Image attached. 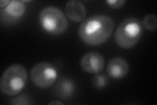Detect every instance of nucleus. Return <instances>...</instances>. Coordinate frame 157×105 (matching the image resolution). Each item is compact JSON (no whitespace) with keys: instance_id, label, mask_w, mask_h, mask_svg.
<instances>
[{"instance_id":"obj_1","label":"nucleus","mask_w":157,"mask_h":105,"mask_svg":"<svg viewBox=\"0 0 157 105\" xmlns=\"http://www.w3.org/2000/svg\"><path fill=\"white\" fill-rule=\"evenodd\" d=\"M115 23L111 17L97 14L85 20L78 28V36L85 43L97 46L105 42L113 32Z\"/></svg>"},{"instance_id":"obj_2","label":"nucleus","mask_w":157,"mask_h":105,"mask_svg":"<svg viewBox=\"0 0 157 105\" xmlns=\"http://www.w3.org/2000/svg\"><path fill=\"white\" fill-rule=\"evenodd\" d=\"M28 80L26 69L22 65L14 64L3 73L0 79V90L7 96H15L26 87Z\"/></svg>"},{"instance_id":"obj_3","label":"nucleus","mask_w":157,"mask_h":105,"mask_svg":"<svg viewBox=\"0 0 157 105\" xmlns=\"http://www.w3.org/2000/svg\"><path fill=\"white\" fill-rule=\"evenodd\" d=\"M143 26L139 19L128 17L123 20L117 27L115 40L122 49H128L135 46L141 38Z\"/></svg>"},{"instance_id":"obj_4","label":"nucleus","mask_w":157,"mask_h":105,"mask_svg":"<svg viewBox=\"0 0 157 105\" xmlns=\"http://www.w3.org/2000/svg\"><path fill=\"white\" fill-rule=\"evenodd\" d=\"M39 21L44 30L51 34L61 35L68 28L69 24L64 13L55 7L43 9L39 13Z\"/></svg>"},{"instance_id":"obj_5","label":"nucleus","mask_w":157,"mask_h":105,"mask_svg":"<svg viewBox=\"0 0 157 105\" xmlns=\"http://www.w3.org/2000/svg\"><path fill=\"white\" fill-rule=\"evenodd\" d=\"M30 76L34 86L41 89H46L55 83L58 72L51 63L42 62L36 64L32 68Z\"/></svg>"},{"instance_id":"obj_6","label":"nucleus","mask_w":157,"mask_h":105,"mask_svg":"<svg viewBox=\"0 0 157 105\" xmlns=\"http://www.w3.org/2000/svg\"><path fill=\"white\" fill-rule=\"evenodd\" d=\"M80 64L82 70L85 72L98 74L104 70L105 60L100 53L88 52L82 57Z\"/></svg>"},{"instance_id":"obj_7","label":"nucleus","mask_w":157,"mask_h":105,"mask_svg":"<svg viewBox=\"0 0 157 105\" xmlns=\"http://www.w3.org/2000/svg\"><path fill=\"white\" fill-rule=\"evenodd\" d=\"M129 65L125 59L117 57L111 59L107 67V72L109 76L115 79L124 78L128 73Z\"/></svg>"},{"instance_id":"obj_8","label":"nucleus","mask_w":157,"mask_h":105,"mask_svg":"<svg viewBox=\"0 0 157 105\" xmlns=\"http://www.w3.org/2000/svg\"><path fill=\"white\" fill-rule=\"evenodd\" d=\"M65 11L67 17L74 22H83L86 15L85 6L77 0L67 2L65 6Z\"/></svg>"},{"instance_id":"obj_9","label":"nucleus","mask_w":157,"mask_h":105,"mask_svg":"<svg viewBox=\"0 0 157 105\" xmlns=\"http://www.w3.org/2000/svg\"><path fill=\"white\" fill-rule=\"evenodd\" d=\"M75 89V84L71 79L62 78L56 85L55 93L58 98L67 100L73 96Z\"/></svg>"},{"instance_id":"obj_10","label":"nucleus","mask_w":157,"mask_h":105,"mask_svg":"<svg viewBox=\"0 0 157 105\" xmlns=\"http://www.w3.org/2000/svg\"><path fill=\"white\" fill-rule=\"evenodd\" d=\"M7 13L14 18L22 17L26 11V6L22 1L13 0L10 2L8 6L6 7Z\"/></svg>"},{"instance_id":"obj_11","label":"nucleus","mask_w":157,"mask_h":105,"mask_svg":"<svg viewBox=\"0 0 157 105\" xmlns=\"http://www.w3.org/2000/svg\"><path fill=\"white\" fill-rule=\"evenodd\" d=\"M142 26L149 31H155L157 28V17L155 14H149L144 18Z\"/></svg>"},{"instance_id":"obj_12","label":"nucleus","mask_w":157,"mask_h":105,"mask_svg":"<svg viewBox=\"0 0 157 105\" xmlns=\"http://www.w3.org/2000/svg\"><path fill=\"white\" fill-rule=\"evenodd\" d=\"M107 83V78L101 74H96L92 79V84L96 88L104 87Z\"/></svg>"},{"instance_id":"obj_13","label":"nucleus","mask_w":157,"mask_h":105,"mask_svg":"<svg viewBox=\"0 0 157 105\" xmlns=\"http://www.w3.org/2000/svg\"><path fill=\"white\" fill-rule=\"evenodd\" d=\"M10 103L12 104H31L32 102L28 95H26V94H23L22 95L12 99Z\"/></svg>"},{"instance_id":"obj_14","label":"nucleus","mask_w":157,"mask_h":105,"mask_svg":"<svg viewBox=\"0 0 157 105\" xmlns=\"http://www.w3.org/2000/svg\"><path fill=\"white\" fill-rule=\"evenodd\" d=\"M124 0H107L106 3L113 9H119L125 3Z\"/></svg>"},{"instance_id":"obj_15","label":"nucleus","mask_w":157,"mask_h":105,"mask_svg":"<svg viewBox=\"0 0 157 105\" xmlns=\"http://www.w3.org/2000/svg\"><path fill=\"white\" fill-rule=\"evenodd\" d=\"M10 2L11 1H9V0H2V1L0 2V9H3L4 7L6 8L9 5Z\"/></svg>"},{"instance_id":"obj_16","label":"nucleus","mask_w":157,"mask_h":105,"mask_svg":"<svg viewBox=\"0 0 157 105\" xmlns=\"http://www.w3.org/2000/svg\"><path fill=\"white\" fill-rule=\"evenodd\" d=\"M48 104L49 105H62V104H63V103L62 102H60L59 101H56L55 100V101H52L49 103Z\"/></svg>"},{"instance_id":"obj_17","label":"nucleus","mask_w":157,"mask_h":105,"mask_svg":"<svg viewBox=\"0 0 157 105\" xmlns=\"http://www.w3.org/2000/svg\"><path fill=\"white\" fill-rule=\"evenodd\" d=\"M24 3H30V2H32V1H22Z\"/></svg>"}]
</instances>
